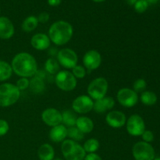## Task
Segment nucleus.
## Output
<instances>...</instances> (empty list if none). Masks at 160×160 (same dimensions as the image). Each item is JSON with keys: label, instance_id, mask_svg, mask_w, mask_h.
Segmentation results:
<instances>
[{"label": "nucleus", "instance_id": "obj_19", "mask_svg": "<svg viewBox=\"0 0 160 160\" xmlns=\"http://www.w3.org/2000/svg\"><path fill=\"white\" fill-rule=\"evenodd\" d=\"M38 156L40 160H53L55 159V150L50 144H43L38 150Z\"/></svg>", "mask_w": 160, "mask_h": 160}, {"label": "nucleus", "instance_id": "obj_29", "mask_svg": "<svg viewBox=\"0 0 160 160\" xmlns=\"http://www.w3.org/2000/svg\"><path fill=\"white\" fill-rule=\"evenodd\" d=\"M147 87V82L145 81V79L143 78H139L137 79L133 84V90L136 92V93H139V92H145V88Z\"/></svg>", "mask_w": 160, "mask_h": 160}, {"label": "nucleus", "instance_id": "obj_23", "mask_svg": "<svg viewBox=\"0 0 160 160\" xmlns=\"http://www.w3.org/2000/svg\"><path fill=\"white\" fill-rule=\"evenodd\" d=\"M30 89L32 92L35 94H40L44 92L45 88V84L43 79L38 77L34 76L30 81Z\"/></svg>", "mask_w": 160, "mask_h": 160}, {"label": "nucleus", "instance_id": "obj_5", "mask_svg": "<svg viewBox=\"0 0 160 160\" xmlns=\"http://www.w3.org/2000/svg\"><path fill=\"white\" fill-rule=\"evenodd\" d=\"M55 83L58 88L64 92L74 90L78 84L75 77L68 70H59L55 77Z\"/></svg>", "mask_w": 160, "mask_h": 160}, {"label": "nucleus", "instance_id": "obj_14", "mask_svg": "<svg viewBox=\"0 0 160 160\" xmlns=\"http://www.w3.org/2000/svg\"><path fill=\"white\" fill-rule=\"evenodd\" d=\"M15 32L13 23L6 17H0V39L8 40L13 36Z\"/></svg>", "mask_w": 160, "mask_h": 160}, {"label": "nucleus", "instance_id": "obj_34", "mask_svg": "<svg viewBox=\"0 0 160 160\" xmlns=\"http://www.w3.org/2000/svg\"><path fill=\"white\" fill-rule=\"evenodd\" d=\"M142 138L143 142H147V143H150V142H153L154 140V134L152 131H146L145 130L142 134Z\"/></svg>", "mask_w": 160, "mask_h": 160}, {"label": "nucleus", "instance_id": "obj_43", "mask_svg": "<svg viewBox=\"0 0 160 160\" xmlns=\"http://www.w3.org/2000/svg\"><path fill=\"white\" fill-rule=\"evenodd\" d=\"M0 14H1V9H0ZM0 17H1V16H0Z\"/></svg>", "mask_w": 160, "mask_h": 160}, {"label": "nucleus", "instance_id": "obj_39", "mask_svg": "<svg viewBox=\"0 0 160 160\" xmlns=\"http://www.w3.org/2000/svg\"><path fill=\"white\" fill-rule=\"evenodd\" d=\"M145 1L148 2V4H156V3H157V2L159 1V0H145Z\"/></svg>", "mask_w": 160, "mask_h": 160}, {"label": "nucleus", "instance_id": "obj_17", "mask_svg": "<svg viewBox=\"0 0 160 160\" xmlns=\"http://www.w3.org/2000/svg\"><path fill=\"white\" fill-rule=\"evenodd\" d=\"M67 137V128L63 124H59L51 128L49 131V138L52 142L59 143L62 142Z\"/></svg>", "mask_w": 160, "mask_h": 160}, {"label": "nucleus", "instance_id": "obj_38", "mask_svg": "<svg viewBox=\"0 0 160 160\" xmlns=\"http://www.w3.org/2000/svg\"><path fill=\"white\" fill-rule=\"evenodd\" d=\"M125 1H126V2L128 3V5H130V6H134V5L137 2L138 0H125Z\"/></svg>", "mask_w": 160, "mask_h": 160}, {"label": "nucleus", "instance_id": "obj_2", "mask_svg": "<svg viewBox=\"0 0 160 160\" xmlns=\"http://www.w3.org/2000/svg\"><path fill=\"white\" fill-rule=\"evenodd\" d=\"M73 34L72 25L65 20H58L50 26L48 38L56 45H66L70 41Z\"/></svg>", "mask_w": 160, "mask_h": 160}, {"label": "nucleus", "instance_id": "obj_26", "mask_svg": "<svg viewBox=\"0 0 160 160\" xmlns=\"http://www.w3.org/2000/svg\"><path fill=\"white\" fill-rule=\"evenodd\" d=\"M59 65L57 59L55 58H48L45 63V69L49 74H56L59 71Z\"/></svg>", "mask_w": 160, "mask_h": 160}, {"label": "nucleus", "instance_id": "obj_15", "mask_svg": "<svg viewBox=\"0 0 160 160\" xmlns=\"http://www.w3.org/2000/svg\"><path fill=\"white\" fill-rule=\"evenodd\" d=\"M31 44L34 49L43 51L49 48L51 41L47 34L43 33H38L32 36L31 39Z\"/></svg>", "mask_w": 160, "mask_h": 160}, {"label": "nucleus", "instance_id": "obj_36", "mask_svg": "<svg viewBox=\"0 0 160 160\" xmlns=\"http://www.w3.org/2000/svg\"><path fill=\"white\" fill-rule=\"evenodd\" d=\"M84 160H102L101 156L96 153H89L84 157Z\"/></svg>", "mask_w": 160, "mask_h": 160}, {"label": "nucleus", "instance_id": "obj_31", "mask_svg": "<svg viewBox=\"0 0 160 160\" xmlns=\"http://www.w3.org/2000/svg\"><path fill=\"white\" fill-rule=\"evenodd\" d=\"M134 10L138 13L145 12L148 7V4L145 0H138L137 2L134 5Z\"/></svg>", "mask_w": 160, "mask_h": 160}, {"label": "nucleus", "instance_id": "obj_10", "mask_svg": "<svg viewBox=\"0 0 160 160\" xmlns=\"http://www.w3.org/2000/svg\"><path fill=\"white\" fill-rule=\"evenodd\" d=\"M94 100L88 95H82L78 96L72 103L73 110L76 113L86 114L93 109Z\"/></svg>", "mask_w": 160, "mask_h": 160}, {"label": "nucleus", "instance_id": "obj_37", "mask_svg": "<svg viewBox=\"0 0 160 160\" xmlns=\"http://www.w3.org/2000/svg\"><path fill=\"white\" fill-rule=\"evenodd\" d=\"M62 0H48V4L50 6H58L61 4Z\"/></svg>", "mask_w": 160, "mask_h": 160}, {"label": "nucleus", "instance_id": "obj_32", "mask_svg": "<svg viewBox=\"0 0 160 160\" xmlns=\"http://www.w3.org/2000/svg\"><path fill=\"white\" fill-rule=\"evenodd\" d=\"M30 85V81L28 78H20L18 81H17L16 86L17 88L21 92V91H24L29 88Z\"/></svg>", "mask_w": 160, "mask_h": 160}, {"label": "nucleus", "instance_id": "obj_7", "mask_svg": "<svg viewBox=\"0 0 160 160\" xmlns=\"http://www.w3.org/2000/svg\"><path fill=\"white\" fill-rule=\"evenodd\" d=\"M56 59L61 67L66 69H73L78 65V57L77 53L71 48H62L58 51Z\"/></svg>", "mask_w": 160, "mask_h": 160}, {"label": "nucleus", "instance_id": "obj_41", "mask_svg": "<svg viewBox=\"0 0 160 160\" xmlns=\"http://www.w3.org/2000/svg\"><path fill=\"white\" fill-rule=\"evenodd\" d=\"M153 160H160V157H157V158H155Z\"/></svg>", "mask_w": 160, "mask_h": 160}, {"label": "nucleus", "instance_id": "obj_40", "mask_svg": "<svg viewBox=\"0 0 160 160\" xmlns=\"http://www.w3.org/2000/svg\"><path fill=\"white\" fill-rule=\"evenodd\" d=\"M92 1L95 2H102L106 1V0H92Z\"/></svg>", "mask_w": 160, "mask_h": 160}, {"label": "nucleus", "instance_id": "obj_16", "mask_svg": "<svg viewBox=\"0 0 160 160\" xmlns=\"http://www.w3.org/2000/svg\"><path fill=\"white\" fill-rule=\"evenodd\" d=\"M116 104L115 99L112 97L105 96L101 99L94 101L93 109L97 113H104L111 110Z\"/></svg>", "mask_w": 160, "mask_h": 160}, {"label": "nucleus", "instance_id": "obj_3", "mask_svg": "<svg viewBox=\"0 0 160 160\" xmlns=\"http://www.w3.org/2000/svg\"><path fill=\"white\" fill-rule=\"evenodd\" d=\"M20 97V91L16 84L3 83L0 85V106L9 107L17 102Z\"/></svg>", "mask_w": 160, "mask_h": 160}, {"label": "nucleus", "instance_id": "obj_21", "mask_svg": "<svg viewBox=\"0 0 160 160\" xmlns=\"http://www.w3.org/2000/svg\"><path fill=\"white\" fill-rule=\"evenodd\" d=\"M78 117L73 110H65L62 112V123L67 128L74 127Z\"/></svg>", "mask_w": 160, "mask_h": 160}, {"label": "nucleus", "instance_id": "obj_33", "mask_svg": "<svg viewBox=\"0 0 160 160\" xmlns=\"http://www.w3.org/2000/svg\"><path fill=\"white\" fill-rule=\"evenodd\" d=\"M9 130V125L5 120L0 119V137L6 135Z\"/></svg>", "mask_w": 160, "mask_h": 160}, {"label": "nucleus", "instance_id": "obj_27", "mask_svg": "<svg viewBox=\"0 0 160 160\" xmlns=\"http://www.w3.org/2000/svg\"><path fill=\"white\" fill-rule=\"evenodd\" d=\"M100 146V143L98 140L95 138L88 139L83 145V148L86 153H95L98 150Z\"/></svg>", "mask_w": 160, "mask_h": 160}, {"label": "nucleus", "instance_id": "obj_13", "mask_svg": "<svg viewBox=\"0 0 160 160\" xmlns=\"http://www.w3.org/2000/svg\"><path fill=\"white\" fill-rule=\"evenodd\" d=\"M106 122L111 128H121L126 124L127 117L121 111H109L106 117Z\"/></svg>", "mask_w": 160, "mask_h": 160}, {"label": "nucleus", "instance_id": "obj_35", "mask_svg": "<svg viewBox=\"0 0 160 160\" xmlns=\"http://www.w3.org/2000/svg\"><path fill=\"white\" fill-rule=\"evenodd\" d=\"M49 14L47 12H42L37 17L38 21L41 23H45L49 20Z\"/></svg>", "mask_w": 160, "mask_h": 160}, {"label": "nucleus", "instance_id": "obj_24", "mask_svg": "<svg viewBox=\"0 0 160 160\" xmlns=\"http://www.w3.org/2000/svg\"><path fill=\"white\" fill-rule=\"evenodd\" d=\"M12 74V69L11 64L6 61L0 60V81L3 82L11 78Z\"/></svg>", "mask_w": 160, "mask_h": 160}, {"label": "nucleus", "instance_id": "obj_25", "mask_svg": "<svg viewBox=\"0 0 160 160\" xmlns=\"http://www.w3.org/2000/svg\"><path fill=\"white\" fill-rule=\"evenodd\" d=\"M141 102L143 103L144 105L148 106H153L157 102V95L156 93L151 91H145L142 93L140 97Z\"/></svg>", "mask_w": 160, "mask_h": 160}, {"label": "nucleus", "instance_id": "obj_8", "mask_svg": "<svg viewBox=\"0 0 160 160\" xmlns=\"http://www.w3.org/2000/svg\"><path fill=\"white\" fill-rule=\"evenodd\" d=\"M126 129L131 136H142L145 131V123L143 118L138 114H133L127 120Z\"/></svg>", "mask_w": 160, "mask_h": 160}, {"label": "nucleus", "instance_id": "obj_12", "mask_svg": "<svg viewBox=\"0 0 160 160\" xmlns=\"http://www.w3.org/2000/svg\"><path fill=\"white\" fill-rule=\"evenodd\" d=\"M102 56L97 50L91 49L88 51L83 57V64L89 70H95L101 66Z\"/></svg>", "mask_w": 160, "mask_h": 160}, {"label": "nucleus", "instance_id": "obj_42", "mask_svg": "<svg viewBox=\"0 0 160 160\" xmlns=\"http://www.w3.org/2000/svg\"><path fill=\"white\" fill-rule=\"evenodd\" d=\"M53 160H62V159H59V158H56V159H54Z\"/></svg>", "mask_w": 160, "mask_h": 160}, {"label": "nucleus", "instance_id": "obj_20", "mask_svg": "<svg viewBox=\"0 0 160 160\" xmlns=\"http://www.w3.org/2000/svg\"><path fill=\"white\" fill-rule=\"evenodd\" d=\"M86 152L83 148V146L77 142L71 152L64 158L66 160H84Z\"/></svg>", "mask_w": 160, "mask_h": 160}, {"label": "nucleus", "instance_id": "obj_1", "mask_svg": "<svg viewBox=\"0 0 160 160\" xmlns=\"http://www.w3.org/2000/svg\"><path fill=\"white\" fill-rule=\"evenodd\" d=\"M12 72L20 78H33L38 71V63L35 58L28 52H20L16 55L11 62Z\"/></svg>", "mask_w": 160, "mask_h": 160}, {"label": "nucleus", "instance_id": "obj_11", "mask_svg": "<svg viewBox=\"0 0 160 160\" xmlns=\"http://www.w3.org/2000/svg\"><path fill=\"white\" fill-rule=\"evenodd\" d=\"M42 120L47 126L53 128L62 123V112L55 108H48L42 112Z\"/></svg>", "mask_w": 160, "mask_h": 160}, {"label": "nucleus", "instance_id": "obj_28", "mask_svg": "<svg viewBox=\"0 0 160 160\" xmlns=\"http://www.w3.org/2000/svg\"><path fill=\"white\" fill-rule=\"evenodd\" d=\"M67 137L69 138V139H71L77 142L83 140L84 134L76 126H74L67 128Z\"/></svg>", "mask_w": 160, "mask_h": 160}, {"label": "nucleus", "instance_id": "obj_30", "mask_svg": "<svg viewBox=\"0 0 160 160\" xmlns=\"http://www.w3.org/2000/svg\"><path fill=\"white\" fill-rule=\"evenodd\" d=\"M72 73L76 79H83L86 76L85 67L81 65H76L72 69Z\"/></svg>", "mask_w": 160, "mask_h": 160}, {"label": "nucleus", "instance_id": "obj_18", "mask_svg": "<svg viewBox=\"0 0 160 160\" xmlns=\"http://www.w3.org/2000/svg\"><path fill=\"white\" fill-rule=\"evenodd\" d=\"M75 126L84 134H90L94 129V122L89 117H80L77 120Z\"/></svg>", "mask_w": 160, "mask_h": 160}, {"label": "nucleus", "instance_id": "obj_22", "mask_svg": "<svg viewBox=\"0 0 160 160\" xmlns=\"http://www.w3.org/2000/svg\"><path fill=\"white\" fill-rule=\"evenodd\" d=\"M38 23L37 17L34 16H29V17H26L22 22L21 28L24 32L29 33L34 31L38 28Z\"/></svg>", "mask_w": 160, "mask_h": 160}, {"label": "nucleus", "instance_id": "obj_6", "mask_svg": "<svg viewBox=\"0 0 160 160\" xmlns=\"http://www.w3.org/2000/svg\"><path fill=\"white\" fill-rule=\"evenodd\" d=\"M133 157L135 160H153L156 156L155 149L150 143L138 142L132 148Z\"/></svg>", "mask_w": 160, "mask_h": 160}, {"label": "nucleus", "instance_id": "obj_9", "mask_svg": "<svg viewBox=\"0 0 160 160\" xmlns=\"http://www.w3.org/2000/svg\"><path fill=\"white\" fill-rule=\"evenodd\" d=\"M117 99L123 107L131 108L134 107L138 102V95L133 89L123 88L117 92Z\"/></svg>", "mask_w": 160, "mask_h": 160}, {"label": "nucleus", "instance_id": "obj_4", "mask_svg": "<svg viewBox=\"0 0 160 160\" xmlns=\"http://www.w3.org/2000/svg\"><path fill=\"white\" fill-rule=\"evenodd\" d=\"M108 88H109V84L107 80L100 77L91 81L88 86L87 92L88 96L95 101L106 96Z\"/></svg>", "mask_w": 160, "mask_h": 160}]
</instances>
